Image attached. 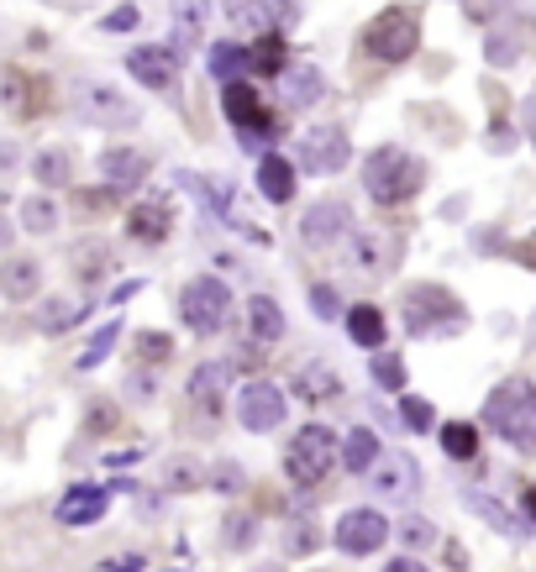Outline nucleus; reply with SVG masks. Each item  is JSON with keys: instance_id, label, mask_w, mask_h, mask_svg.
Segmentation results:
<instances>
[{"instance_id": "43", "label": "nucleus", "mask_w": 536, "mask_h": 572, "mask_svg": "<svg viewBox=\"0 0 536 572\" xmlns=\"http://www.w3.org/2000/svg\"><path fill=\"white\" fill-rule=\"evenodd\" d=\"M211 483H216V489H226V494H237V489H243V468H237V462H221Z\"/></svg>"}, {"instance_id": "34", "label": "nucleus", "mask_w": 536, "mask_h": 572, "mask_svg": "<svg viewBox=\"0 0 536 572\" xmlns=\"http://www.w3.org/2000/svg\"><path fill=\"white\" fill-rule=\"evenodd\" d=\"M116 326H105V332H96L90 336V347H85V352H79V368H100V362L111 358V347H116Z\"/></svg>"}, {"instance_id": "50", "label": "nucleus", "mask_w": 536, "mask_h": 572, "mask_svg": "<svg viewBox=\"0 0 536 572\" xmlns=\"http://www.w3.org/2000/svg\"><path fill=\"white\" fill-rule=\"evenodd\" d=\"M264 572H279V568H264Z\"/></svg>"}, {"instance_id": "4", "label": "nucleus", "mask_w": 536, "mask_h": 572, "mask_svg": "<svg viewBox=\"0 0 536 572\" xmlns=\"http://www.w3.org/2000/svg\"><path fill=\"white\" fill-rule=\"evenodd\" d=\"M179 315H185V326L196 336H216L226 326V315H232V289L221 279H211V273H200L179 294Z\"/></svg>"}, {"instance_id": "45", "label": "nucleus", "mask_w": 536, "mask_h": 572, "mask_svg": "<svg viewBox=\"0 0 536 572\" xmlns=\"http://www.w3.org/2000/svg\"><path fill=\"white\" fill-rule=\"evenodd\" d=\"M511 58H515L511 37H489V64H511Z\"/></svg>"}, {"instance_id": "7", "label": "nucleus", "mask_w": 536, "mask_h": 572, "mask_svg": "<svg viewBox=\"0 0 536 572\" xmlns=\"http://www.w3.org/2000/svg\"><path fill=\"white\" fill-rule=\"evenodd\" d=\"M74 111L90 121V126H126V121H137V105L116 90V85H105V79H90V85H79V100H74Z\"/></svg>"}, {"instance_id": "27", "label": "nucleus", "mask_w": 536, "mask_h": 572, "mask_svg": "<svg viewBox=\"0 0 536 572\" xmlns=\"http://www.w3.org/2000/svg\"><path fill=\"white\" fill-rule=\"evenodd\" d=\"M32 173H37V184H48V190H64V184L74 179V158H69V153H58V147H48V153H37Z\"/></svg>"}, {"instance_id": "15", "label": "nucleus", "mask_w": 536, "mask_h": 572, "mask_svg": "<svg viewBox=\"0 0 536 572\" xmlns=\"http://www.w3.org/2000/svg\"><path fill=\"white\" fill-rule=\"evenodd\" d=\"M100 173H105L111 190H137L147 179V153H137V147H111V153H100Z\"/></svg>"}, {"instance_id": "1", "label": "nucleus", "mask_w": 536, "mask_h": 572, "mask_svg": "<svg viewBox=\"0 0 536 572\" xmlns=\"http://www.w3.org/2000/svg\"><path fill=\"white\" fill-rule=\"evenodd\" d=\"M484 420L511 441L515 452L532 457L536 452V383L532 379H505L484 400Z\"/></svg>"}, {"instance_id": "21", "label": "nucleus", "mask_w": 536, "mask_h": 572, "mask_svg": "<svg viewBox=\"0 0 536 572\" xmlns=\"http://www.w3.org/2000/svg\"><path fill=\"white\" fill-rule=\"evenodd\" d=\"M379 441H373V430H364V426H353L347 430V441H342V468L347 473H373V462H379Z\"/></svg>"}, {"instance_id": "48", "label": "nucleus", "mask_w": 536, "mask_h": 572, "mask_svg": "<svg viewBox=\"0 0 536 572\" xmlns=\"http://www.w3.org/2000/svg\"><path fill=\"white\" fill-rule=\"evenodd\" d=\"M526 520H536V483L526 489Z\"/></svg>"}, {"instance_id": "32", "label": "nucleus", "mask_w": 536, "mask_h": 572, "mask_svg": "<svg viewBox=\"0 0 536 572\" xmlns=\"http://www.w3.org/2000/svg\"><path fill=\"white\" fill-rule=\"evenodd\" d=\"M164 483L179 489V494H185V489H200V483H205V468H200L196 457H174L169 473H164Z\"/></svg>"}, {"instance_id": "26", "label": "nucleus", "mask_w": 536, "mask_h": 572, "mask_svg": "<svg viewBox=\"0 0 536 572\" xmlns=\"http://www.w3.org/2000/svg\"><path fill=\"white\" fill-rule=\"evenodd\" d=\"M437 436H442V452L453 457V462H473V452H479V430L468 426V420H447Z\"/></svg>"}, {"instance_id": "44", "label": "nucleus", "mask_w": 536, "mask_h": 572, "mask_svg": "<svg viewBox=\"0 0 536 572\" xmlns=\"http://www.w3.org/2000/svg\"><path fill=\"white\" fill-rule=\"evenodd\" d=\"M137 22H143V11H137V5H122L116 16H105V32H132Z\"/></svg>"}, {"instance_id": "13", "label": "nucleus", "mask_w": 536, "mask_h": 572, "mask_svg": "<svg viewBox=\"0 0 536 572\" xmlns=\"http://www.w3.org/2000/svg\"><path fill=\"white\" fill-rule=\"evenodd\" d=\"M347 221H353V211H347L342 200H316V205L305 211L300 237L311 242V247H332L337 237H347Z\"/></svg>"}, {"instance_id": "33", "label": "nucleus", "mask_w": 536, "mask_h": 572, "mask_svg": "<svg viewBox=\"0 0 536 572\" xmlns=\"http://www.w3.org/2000/svg\"><path fill=\"white\" fill-rule=\"evenodd\" d=\"M226 5H232L226 16H232V22L243 26V32H264V26H268V11H264V0H226Z\"/></svg>"}, {"instance_id": "35", "label": "nucleus", "mask_w": 536, "mask_h": 572, "mask_svg": "<svg viewBox=\"0 0 536 572\" xmlns=\"http://www.w3.org/2000/svg\"><path fill=\"white\" fill-rule=\"evenodd\" d=\"M37 321H43V332H64V326L79 321V305H69V300H48V305L37 311Z\"/></svg>"}, {"instance_id": "38", "label": "nucleus", "mask_w": 536, "mask_h": 572, "mask_svg": "<svg viewBox=\"0 0 536 572\" xmlns=\"http://www.w3.org/2000/svg\"><path fill=\"white\" fill-rule=\"evenodd\" d=\"M400 415H405V426H411V430H432V426H437V410L426 405V400H400Z\"/></svg>"}, {"instance_id": "46", "label": "nucleus", "mask_w": 536, "mask_h": 572, "mask_svg": "<svg viewBox=\"0 0 536 572\" xmlns=\"http://www.w3.org/2000/svg\"><path fill=\"white\" fill-rule=\"evenodd\" d=\"M311 541H316V536H311V525H300V530L290 525V551H311Z\"/></svg>"}, {"instance_id": "36", "label": "nucleus", "mask_w": 536, "mask_h": 572, "mask_svg": "<svg viewBox=\"0 0 536 572\" xmlns=\"http://www.w3.org/2000/svg\"><path fill=\"white\" fill-rule=\"evenodd\" d=\"M253 69L284 74V43H279V37H264V43H258V53H253Z\"/></svg>"}, {"instance_id": "12", "label": "nucleus", "mask_w": 536, "mask_h": 572, "mask_svg": "<svg viewBox=\"0 0 536 572\" xmlns=\"http://www.w3.org/2000/svg\"><path fill=\"white\" fill-rule=\"evenodd\" d=\"M368 478H373V494L379 500H411L415 489H421V468L405 452H384Z\"/></svg>"}, {"instance_id": "23", "label": "nucleus", "mask_w": 536, "mask_h": 572, "mask_svg": "<svg viewBox=\"0 0 536 572\" xmlns=\"http://www.w3.org/2000/svg\"><path fill=\"white\" fill-rule=\"evenodd\" d=\"M347 336L358 347H368V352H379L384 347V315H379V305H353L347 311Z\"/></svg>"}, {"instance_id": "29", "label": "nucleus", "mask_w": 536, "mask_h": 572, "mask_svg": "<svg viewBox=\"0 0 536 572\" xmlns=\"http://www.w3.org/2000/svg\"><path fill=\"white\" fill-rule=\"evenodd\" d=\"M468 504H473V509H479V515H484V520L494 525V530H511V536H521V530H526V525L515 520V515L505 509V504H500V500H489V494H479V489H468Z\"/></svg>"}, {"instance_id": "2", "label": "nucleus", "mask_w": 536, "mask_h": 572, "mask_svg": "<svg viewBox=\"0 0 536 572\" xmlns=\"http://www.w3.org/2000/svg\"><path fill=\"white\" fill-rule=\"evenodd\" d=\"M421 179H426V164L411 158L405 147H373L364 158V190L379 205H405L421 190Z\"/></svg>"}, {"instance_id": "37", "label": "nucleus", "mask_w": 536, "mask_h": 572, "mask_svg": "<svg viewBox=\"0 0 536 572\" xmlns=\"http://www.w3.org/2000/svg\"><path fill=\"white\" fill-rule=\"evenodd\" d=\"M74 273H79L85 284L100 279V273H105V247H79V253H74Z\"/></svg>"}, {"instance_id": "28", "label": "nucleus", "mask_w": 536, "mask_h": 572, "mask_svg": "<svg viewBox=\"0 0 536 572\" xmlns=\"http://www.w3.org/2000/svg\"><path fill=\"white\" fill-rule=\"evenodd\" d=\"M37 279H43V268H37L32 258H11V262H5V294L26 300V294H37Z\"/></svg>"}, {"instance_id": "11", "label": "nucleus", "mask_w": 536, "mask_h": 572, "mask_svg": "<svg viewBox=\"0 0 536 572\" xmlns=\"http://www.w3.org/2000/svg\"><path fill=\"white\" fill-rule=\"evenodd\" d=\"M126 74L137 85H147V90H169L179 79V53L164 48V43H143V48L126 53Z\"/></svg>"}, {"instance_id": "25", "label": "nucleus", "mask_w": 536, "mask_h": 572, "mask_svg": "<svg viewBox=\"0 0 536 572\" xmlns=\"http://www.w3.org/2000/svg\"><path fill=\"white\" fill-rule=\"evenodd\" d=\"M294 394H300V400H311V405H321V400L342 394V379L332 373V368L311 362V368H300V373H294Z\"/></svg>"}, {"instance_id": "20", "label": "nucleus", "mask_w": 536, "mask_h": 572, "mask_svg": "<svg viewBox=\"0 0 536 572\" xmlns=\"http://www.w3.org/2000/svg\"><path fill=\"white\" fill-rule=\"evenodd\" d=\"M258 190H264V200H273V205L294 200V164L290 158L264 153V164H258Z\"/></svg>"}, {"instance_id": "3", "label": "nucleus", "mask_w": 536, "mask_h": 572, "mask_svg": "<svg viewBox=\"0 0 536 572\" xmlns=\"http://www.w3.org/2000/svg\"><path fill=\"white\" fill-rule=\"evenodd\" d=\"M364 48L373 58H384V64H405L415 48H421V16H415V5H390V11H379L364 32Z\"/></svg>"}, {"instance_id": "5", "label": "nucleus", "mask_w": 536, "mask_h": 572, "mask_svg": "<svg viewBox=\"0 0 536 572\" xmlns=\"http://www.w3.org/2000/svg\"><path fill=\"white\" fill-rule=\"evenodd\" d=\"M332 462H337V436H332V430L326 426L294 430L290 452H284V468H290V478L300 489H316L321 478L332 473Z\"/></svg>"}, {"instance_id": "17", "label": "nucleus", "mask_w": 536, "mask_h": 572, "mask_svg": "<svg viewBox=\"0 0 536 572\" xmlns=\"http://www.w3.org/2000/svg\"><path fill=\"white\" fill-rule=\"evenodd\" d=\"M126 232H132L137 242H169V232H174L169 200H143L137 211L126 215Z\"/></svg>"}, {"instance_id": "10", "label": "nucleus", "mask_w": 536, "mask_h": 572, "mask_svg": "<svg viewBox=\"0 0 536 572\" xmlns=\"http://www.w3.org/2000/svg\"><path fill=\"white\" fill-rule=\"evenodd\" d=\"M347 158H353V143L342 126H316L300 137V168H311V173H337Z\"/></svg>"}, {"instance_id": "6", "label": "nucleus", "mask_w": 536, "mask_h": 572, "mask_svg": "<svg viewBox=\"0 0 536 572\" xmlns=\"http://www.w3.org/2000/svg\"><path fill=\"white\" fill-rule=\"evenodd\" d=\"M237 420H243V430H253V436L279 430L284 426V389L268 379H247L243 389H237Z\"/></svg>"}, {"instance_id": "8", "label": "nucleus", "mask_w": 536, "mask_h": 572, "mask_svg": "<svg viewBox=\"0 0 536 572\" xmlns=\"http://www.w3.org/2000/svg\"><path fill=\"white\" fill-rule=\"evenodd\" d=\"M384 536H390V520L379 515V509H347V515H337V530H332V541H337V551H347V557H368V551L384 547Z\"/></svg>"}, {"instance_id": "49", "label": "nucleus", "mask_w": 536, "mask_h": 572, "mask_svg": "<svg viewBox=\"0 0 536 572\" xmlns=\"http://www.w3.org/2000/svg\"><path fill=\"white\" fill-rule=\"evenodd\" d=\"M526 116H532V132H536V96H532V105H526Z\"/></svg>"}, {"instance_id": "19", "label": "nucleus", "mask_w": 536, "mask_h": 572, "mask_svg": "<svg viewBox=\"0 0 536 572\" xmlns=\"http://www.w3.org/2000/svg\"><path fill=\"white\" fill-rule=\"evenodd\" d=\"M284 90H290L294 111H311V105H321V96H326V74H321L316 64H294V69H284Z\"/></svg>"}, {"instance_id": "9", "label": "nucleus", "mask_w": 536, "mask_h": 572, "mask_svg": "<svg viewBox=\"0 0 536 572\" xmlns=\"http://www.w3.org/2000/svg\"><path fill=\"white\" fill-rule=\"evenodd\" d=\"M405 326H411L415 336H426V332H437V326H458L464 321V305L447 294V289H437V284H426V289H411L405 294Z\"/></svg>"}, {"instance_id": "39", "label": "nucleus", "mask_w": 536, "mask_h": 572, "mask_svg": "<svg viewBox=\"0 0 536 572\" xmlns=\"http://www.w3.org/2000/svg\"><path fill=\"white\" fill-rule=\"evenodd\" d=\"M337 305H342V300H337V289H332V284L311 289V311H316L321 321H337Z\"/></svg>"}, {"instance_id": "24", "label": "nucleus", "mask_w": 536, "mask_h": 572, "mask_svg": "<svg viewBox=\"0 0 536 572\" xmlns=\"http://www.w3.org/2000/svg\"><path fill=\"white\" fill-rule=\"evenodd\" d=\"M205 69L216 74L221 85H232V79H243V69H253V53L237 48V43H211V53H205Z\"/></svg>"}, {"instance_id": "40", "label": "nucleus", "mask_w": 536, "mask_h": 572, "mask_svg": "<svg viewBox=\"0 0 536 572\" xmlns=\"http://www.w3.org/2000/svg\"><path fill=\"white\" fill-rule=\"evenodd\" d=\"M137 347H143V358H147V362H164V358L174 352V341H169L164 332H143V336H137Z\"/></svg>"}, {"instance_id": "18", "label": "nucleus", "mask_w": 536, "mask_h": 572, "mask_svg": "<svg viewBox=\"0 0 536 572\" xmlns=\"http://www.w3.org/2000/svg\"><path fill=\"white\" fill-rule=\"evenodd\" d=\"M279 336H284V311H279L268 294H253V300H247V341L273 347Z\"/></svg>"}, {"instance_id": "22", "label": "nucleus", "mask_w": 536, "mask_h": 572, "mask_svg": "<svg viewBox=\"0 0 536 572\" xmlns=\"http://www.w3.org/2000/svg\"><path fill=\"white\" fill-rule=\"evenodd\" d=\"M221 111H226V121H237V126H253V121L264 116V100H258L253 85L232 79V85H226V96H221Z\"/></svg>"}, {"instance_id": "47", "label": "nucleus", "mask_w": 536, "mask_h": 572, "mask_svg": "<svg viewBox=\"0 0 536 572\" xmlns=\"http://www.w3.org/2000/svg\"><path fill=\"white\" fill-rule=\"evenodd\" d=\"M384 572H426V568H421V562H411V557H394Z\"/></svg>"}, {"instance_id": "31", "label": "nucleus", "mask_w": 536, "mask_h": 572, "mask_svg": "<svg viewBox=\"0 0 536 572\" xmlns=\"http://www.w3.org/2000/svg\"><path fill=\"white\" fill-rule=\"evenodd\" d=\"M368 373H373V383H379V389H405V362L394 358V352H384V347L373 352Z\"/></svg>"}, {"instance_id": "30", "label": "nucleus", "mask_w": 536, "mask_h": 572, "mask_svg": "<svg viewBox=\"0 0 536 572\" xmlns=\"http://www.w3.org/2000/svg\"><path fill=\"white\" fill-rule=\"evenodd\" d=\"M22 226H26V232H37V237L58 232V205H53V200H43V194H32V200L22 205Z\"/></svg>"}, {"instance_id": "42", "label": "nucleus", "mask_w": 536, "mask_h": 572, "mask_svg": "<svg viewBox=\"0 0 536 572\" xmlns=\"http://www.w3.org/2000/svg\"><path fill=\"white\" fill-rule=\"evenodd\" d=\"M253 536H258V520H247V515H237V520L226 525V541H232V547H247Z\"/></svg>"}, {"instance_id": "41", "label": "nucleus", "mask_w": 536, "mask_h": 572, "mask_svg": "<svg viewBox=\"0 0 536 572\" xmlns=\"http://www.w3.org/2000/svg\"><path fill=\"white\" fill-rule=\"evenodd\" d=\"M400 536H405V547H432V541H437L432 520H405V530H400Z\"/></svg>"}, {"instance_id": "16", "label": "nucleus", "mask_w": 536, "mask_h": 572, "mask_svg": "<svg viewBox=\"0 0 536 572\" xmlns=\"http://www.w3.org/2000/svg\"><path fill=\"white\" fill-rule=\"evenodd\" d=\"M232 368H237V362H200L196 373H190V400L216 415L221 400H226V383H232Z\"/></svg>"}, {"instance_id": "14", "label": "nucleus", "mask_w": 536, "mask_h": 572, "mask_svg": "<svg viewBox=\"0 0 536 572\" xmlns=\"http://www.w3.org/2000/svg\"><path fill=\"white\" fill-rule=\"evenodd\" d=\"M105 504H111V494H105V489H96V483L85 489V483H79V489H69V494L58 500V509H53V515H58V525L79 530V525H96L100 515H105Z\"/></svg>"}]
</instances>
